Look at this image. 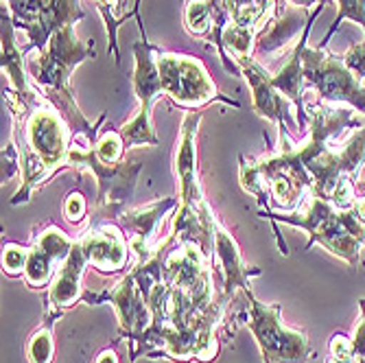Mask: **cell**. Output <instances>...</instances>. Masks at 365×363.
I'll list each match as a JSON object with an SVG mask.
<instances>
[{"label":"cell","instance_id":"cell-1","mask_svg":"<svg viewBox=\"0 0 365 363\" xmlns=\"http://www.w3.org/2000/svg\"><path fill=\"white\" fill-rule=\"evenodd\" d=\"M14 125H22V149H18L22 186L14 195L11 206H20L31 200L33 190L42 182L66 169L73 134L63 116L51 103H42L29 114L14 118Z\"/></svg>","mask_w":365,"mask_h":363},{"label":"cell","instance_id":"cell-2","mask_svg":"<svg viewBox=\"0 0 365 363\" xmlns=\"http://www.w3.org/2000/svg\"><path fill=\"white\" fill-rule=\"evenodd\" d=\"M258 217L269 219L276 223H289L295 227H302L309 235V243L304 252L313 245L326 247L330 254L346 260L350 267L361 265V245H365V223L359 219L354 206L348 210H339L330 200H322L317 195H309L307 206L295 213H274L272 208L258 210ZM278 235V227H276Z\"/></svg>","mask_w":365,"mask_h":363},{"label":"cell","instance_id":"cell-3","mask_svg":"<svg viewBox=\"0 0 365 363\" xmlns=\"http://www.w3.org/2000/svg\"><path fill=\"white\" fill-rule=\"evenodd\" d=\"M143 155H129L118 164H106L96 158L94 149L73 145L68 151L66 169L75 167L90 171L96 182V202H94V217L92 225L112 223L120 219L125 213L127 202L136 193V182L143 171Z\"/></svg>","mask_w":365,"mask_h":363},{"label":"cell","instance_id":"cell-4","mask_svg":"<svg viewBox=\"0 0 365 363\" xmlns=\"http://www.w3.org/2000/svg\"><path fill=\"white\" fill-rule=\"evenodd\" d=\"M155 61L160 71L162 90L182 110H202L212 101H221L232 108H241L237 98L221 94L217 83L210 79L204 63L192 55L155 51Z\"/></svg>","mask_w":365,"mask_h":363},{"label":"cell","instance_id":"cell-5","mask_svg":"<svg viewBox=\"0 0 365 363\" xmlns=\"http://www.w3.org/2000/svg\"><path fill=\"white\" fill-rule=\"evenodd\" d=\"M250 302L247 328L252 331L264 363H311L315 352L304 331L289 328L282 319V307L278 302H260L254 291H245Z\"/></svg>","mask_w":365,"mask_h":363},{"label":"cell","instance_id":"cell-6","mask_svg":"<svg viewBox=\"0 0 365 363\" xmlns=\"http://www.w3.org/2000/svg\"><path fill=\"white\" fill-rule=\"evenodd\" d=\"M155 46L149 44L147 40H140L134 44V77H131V86H134V94L138 98V114L125 123L118 131L123 136V143L127 149L131 147H158L160 138L155 136L153 121H151V108L155 98L164 94L162 81H160V71L155 61Z\"/></svg>","mask_w":365,"mask_h":363},{"label":"cell","instance_id":"cell-7","mask_svg":"<svg viewBox=\"0 0 365 363\" xmlns=\"http://www.w3.org/2000/svg\"><path fill=\"white\" fill-rule=\"evenodd\" d=\"M302 73L307 88H315L326 103H346L365 114V88L341 57L307 44L302 51Z\"/></svg>","mask_w":365,"mask_h":363},{"label":"cell","instance_id":"cell-8","mask_svg":"<svg viewBox=\"0 0 365 363\" xmlns=\"http://www.w3.org/2000/svg\"><path fill=\"white\" fill-rule=\"evenodd\" d=\"M81 300H86L88 305L110 302L116 309V315L120 322V337H127V339L143 335L153 322L151 309L138 289L136 278L131 276V272H127L112 289H106L101 293H92L90 289H86Z\"/></svg>","mask_w":365,"mask_h":363},{"label":"cell","instance_id":"cell-9","mask_svg":"<svg viewBox=\"0 0 365 363\" xmlns=\"http://www.w3.org/2000/svg\"><path fill=\"white\" fill-rule=\"evenodd\" d=\"M202 118H204L202 110H190L184 114L180 125L178 147H175L173 167L178 178V193H180V204L186 208H202L206 204L202 184H199V169H197V131Z\"/></svg>","mask_w":365,"mask_h":363},{"label":"cell","instance_id":"cell-10","mask_svg":"<svg viewBox=\"0 0 365 363\" xmlns=\"http://www.w3.org/2000/svg\"><path fill=\"white\" fill-rule=\"evenodd\" d=\"M241 77L252 88V108L258 116L267 118L278 125V143L282 145L289 138V127H287V112H289V98L280 94V90L272 83V75L260 66L258 59L241 57L235 61Z\"/></svg>","mask_w":365,"mask_h":363},{"label":"cell","instance_id":"cell-11","mask_svg":"<svg viewBox=\"0 0 365 363\" xmlns=\"http://www.w3.org/2000/svg\"><path fill=\"white\" fill-rule=\"evenodd\" d=\"M88 265L101 274L123 272L129 262V241L127 235L114 223H98L90 225L79 237Z\"/></svg>","mask_w":365,"mask_h":363},{"label":"cell","instance_id":"cell-12","mask_svg":"<svg viewBox=\"0 0 365 363\" xmlns=\"http://www.w3.org/2000/svg\"><path fill=\"white\" fill-rule=\"evenodd\" d=\"M178 202H180L178 197H164V200L151 202L140 208L125 210L120 215L118 221L125 232H129V237H127L129 250H131V254L138 256V262L147 260L155 252L158 245H153V239L158 235V227L164 217L178 208Z\"/></svg>","mask_w":365,"mask_h":363},{"label":"cell","instance_id":"cell-13","mask_svg":"<svg viewBox=\"0 0 365 363\" xmlns=\"http://www.w3.org/2000/svg\"><path fill=\"white\" fill-rule=\"evenodd\" d=\"M309 20H311L309 9L295 7L291 3H284V7H280V3H278V9L272 16V20L264 24L262 31L256 36L254 59L282 53L293 40L302 38Z\"/></svg>","mask_w":365,"mask_h":363},{"label":"cell","instance_id":"cell-14","mask_svg":"<svg viewBox=\"0 0 365 363\" xmlns=\"http://www.w3.org/2000/svg\"><path fill=\"white\" fill-rule=\"evenodd\" d=\"M215 256L223 272V295L227 300L235 298L237 289L250 291L252 289L250 280L254 276H260L258 267H250L243 260L235 237H232L219 221H215Z\"/></svg>","mask_w":365,"mask_h":363},{"label":"cell","instance_id":"cell-15","mask_svg":"<svg viewBox=\"0 0 365 363\" xmlns=\"http://www.w3.org/2000/svg\"><path fill=\"white\" fill-rule=\"evenodd\" d=\"M86 267H88V258L83 254L81 241L77 239L73 252L57 267V272L53 276V282L48 287V307L46 309L63 313L66 309L75 307L83 298L86 289L81 285V278H83Z\"/></svg>","mask_w":365,"mask_h":363},{"label":"cell","instance_id":"cell-16","mask_svg":"<svg viewBox=\"0 0 365 363\" xmlns=\"http://www.w3.org/2000/svg\"><path fill=\"white\" fill-rule=\"evenodd\" d=\"M0 22H3V59H0V66H3V73L9 77V88L22 98V101L29 108H38L42 103H48L44 96L38 94V90H33L24 77V68H22V57L24 51L16 44V22L11 18L9 7L0 9Z\"/></svg>","mask_w":365,"mask_h":363},{"label":"cell","instance_id":"cell-17","mask_svg":"<svg viewBox=\"0 0 365 363\" xmlns=\"http://www.w3.org/2000/svg\"><path fill=\"white\" fill-rule=\"evenodd\" d=\"M83 16L86 14L81 9L79 0H48V7L40 16V20L22 29L26 33V38H29L26 46L22 48L24 55L29 51H38V53L44 51L46 44L51 42V38L55 36L59 29L79 22Z\"/></svg>","mask_w":365,"mask_h":363},{"label":"cell","instance_id":"cell-18","mask_svg":"<svg viewBox=\"0 0 365 363\" xmlns=\"http://www.w3.org/2000/svg\"><path fill=\"white\" fill-rule=\"evenodd\" d=\"M61 315H63L61 311L46 309L44 322L40 324L38 331L29 337V344H26V359H29V363H53V359H55L53 326H55V322Z\"/></svg>","mask_w":365,"mask_h":363},{"label":"cell","instance_id":"cell-19","mask_svg":"<svg viewBox=\"0 0 365 363\" xmlns=\"http://www.w3.org/2000/svg\"><path fill=\"white\" fill-rule=\"evenodd\" d=\"M184 26L192 38L212 42L215 36V14L210 0H188L184 11Z\"/></svg>","mask_w":365,"mask_h":363},{"label":"cell","instance_id":"cell-20","mask_svg":"<svg viewBox=\"0 0 365 363\" xmlns=\"http://www.w3.org/2000/svg\"><path fill=\"white\" fill-rule=\"evenodd\" d=\"M57 265V262L44 252L40 250L38 245H33L29 247V260H26V267H24V282L26 287L31 289H44V287H51L53 282V276L57 270H53ZM59 267V265H57Z\"/></svg>","mask_w":365,"mask_h":363},{"label":"cell","instance_id":"cell-21","mask_svg":"<svg viewBox=\"0 0 365 363\" xmlns=\"http://www.w3.org/2000/svg\"><path fill=\"white\" fill-rule=\"evenodd\" d=\"M75 243H77V239L68 237L57 225H48V227L42 230L40 235L33 237V245H38L40 250H44L57 262V265H61V262L68 258V254L73 252Z\"/></svg>","mask_w":365,"mask_h":363},{"label":"cell","instance_id":"cell-22","mask_svg":"<svg viewBox=\"0 0 365 363\" xmlns=\"http://www.w3.org/2000/svg\"><path fill=\"white\" fill-rule=\"evenodd\" d=\"M125 143H123V136L118 129H103L101 134H98V140L94 145V153L96 158L106 162V164H118L125 160Z\"/></svg>","mask_w":365,"mask_h":363},{"label":"cell","instance_id":"cell-23","mask_svg":"<svg viewBox=\"0 0 365 363\" xmlns=\"http://www.w3.org/2000/svg\"><path fill=\"white\" fill-rule=\"evenodd\" d=\"M96 3V9H98V14L103 16V22H106V26H108V38H110V46H108V51L112 53V57H114V61L116 63H120V53H118V42H116V33H118V26L125 22V20H120V18H116V14L123 9V0H94Z\"/></svg>","mask_w":365,"mask_h":363},{"label":"cell","instance_id":"cell-24","mask_svg":"<svg viewBox=\"0 0 365 363\" xmlns=\"http://www.w3.org/2000/svg\"><path fill=\"white\" fill-rule=\"evenodd\" d=\"M337 5H339V14H337L335 22L330 24V29L324 36L319 48H326V44L337 33V29L341 26L344 20H352V22L361 24L363 26V36H365V0H337ZM363 42H365V38H363Z\"/></svg>","mask_w":365,"mask_h":363},{"label":"cell","instance_id":"cell-25","mask_svg":"<svg viewBox=\"0 0 365 363\" xmlns=\"http://www.w3.org/2000/svg\"><path fill=\"white\" fill-rule=\"evenodd\" d=\"M3 3H7L18 29H24L33 22H38L40 16L48 7V0H3Z\"/></svg>","mask_w":365,"mask_h":363},{"label":"cell","instance_id":"cell-26","mask_svg":"<svg viewBox=\"0 0 365 363\" xmlns=\"http://www.w3.org/2000/svg\"><path fill=\"white\" fill-rule=\"evenodd\" d=\"M29 260V247L20 243H3V272L7 276H20L24 274Z\"/></svg>","mask_w":365,"mask_h":363},{"label":"cell","instance_id":"cell-27","mask_svg":"<svg viewBox=\"0 0 365 363\" xmlns=\"http://www.w3.org/2000/svg\"><path fill=\"white\" fill-rule=\"evenodd\" d=\"M63 217L68 223L73 225H79L86 217H88V200H86V195L75 188L71 190L68 195H66V200H63Z\"/></svg>","mask_w":365,"mask_h":363},{"label":"cell","instance_id":"cell-28","mask_svg":"<svg viewBox=\"0 0 365 363\" xmlns=\"http://www.w3.org/2000/svg\"><path fill=\"white\" fill-rule=\"evenodd\" d=\"M337 363H352L354 361V352H352V344L350 337L346 333H333L328 339V357Z\"/></svg>","mask_w":365,"mask_h":363},{"label":"cell","instance_id":"cell-29","mask_svg":"<svg viewBox=\"0 0 365 363\" xmlns=\"http://www.w3.org/2000/svg\"><path fill=\"white\" fill-rule=\"evenodd\" d=\"M341 59H344V63L352 71V75H354L359 81L365 79V42L350 46V48L341 55Z\"/></svg>","mask_w":365,"mask_h":363},{"label":"cell","instance_id":"cell-30","mask_svg":"<svg viewBox=\"0 0 365 363\" xmlns=\"http://www.w3.org/2000/svg\"><path fill=\"white\" fill-rule=\"evenodd\" d=\"M359 309H361V315L350 335V344H352L354 359H365V298L359 300Z\"/></svg>","mask_w":365,"mask_h":363},{"label":"cell","instance_id":"cell-31","mask_svg":"<svg viewBox=\"0 0 365 363\" xmlns=\"http://www.w3.org/2000/svg\"><path fill=\"white\" fill-rule=\"evenodd\" d=\"M16 171H22V167H20V151L16 149V140H11L9 147L3 149V182L14 178Z\"/></svg>","mask_w":365,"mask_h":363},{"label":"cell","instance_id":"cell-32","mask_svg":"<svg viewBox=\"0 0 365 363\" xmlns=\"http://www.w3.org/2000/svg\"><path fill=\"white\" fill-rule=\"evenodd\" d=\"M94 363H120V359H118L116 348L112 346V348H106V350L98 352L96 359H94Z\"/></svg>","mask_w":365,"mask_h":363},{"label":"cell","instance_id":"cell-33","mask_svg":"<svg viewBox=\"0 0 365 363\" xmlns=\"http://www.w3.org/2000/svg\"><path fill=\"white\" fill-rule=\"evenodd\" d=\"M287 3H291V5H295V7L311 9V7H317L319 3H330V0H287Z\"/></svg>","mask_w":365,"mask_h":363},{"label":"cell","instance_id":"cell-34","mask_svg":"<svg viewBox=\"0 0 365 363\" xmlns=\"http://www.w3.org/2000/svg\"><path fill=\"white\" fill-rule=\"evenodd\" d=\"M354 210H356L359 219L365 223V195H363V197H356V202H354Z\"/></svg>","mask_w":365,"mask_h":363},{"label":"cell","instance_id":"cell-35","mask_svg":"<svg viewBox=\"0 0 365 363\" xmlns=\"http://www.w3.org/2000/svg\"><path fill=\"white\" fill-rule=\"evenodd\" d=\"M131 16H134V18L138 20V24H140V31L145 33V22H143V18H140V0H136V3H134V9H131Z\"/></svg>","mask_w":365,"mask_h":363},{"label":"cell","instance_id":"cell-36","mask_svg":"<svg viewBox=\"0 0 365 363\" xmlns=\"http://www.w3.org/2000/svg\"><path fill=\"white\" fill-rule=\"evenodd\" d=\"M354 193H356V197H363L365 195V182L361 186H354Z\"/></svg>","mask_w":365,"mask_h":363}]
</instances>
